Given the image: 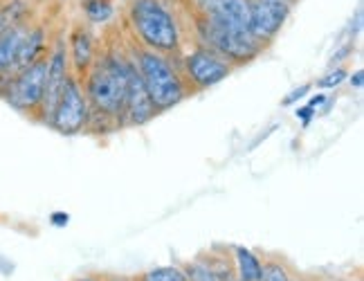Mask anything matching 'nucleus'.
Wrapping results in <instances>:
<instances>
[{"instance_id": "1", "label": "nucleus", "mask_w": 364, "mask_h": 281, "mask_svg": "<svg viewBox=\"0 0 364 281\" xmlns=\"http://www.w3.org/2000/svg\"><path fill=\"white\" fill-rule=\"evenodd\" d=\"M129 70L131 56L119 50H106L97 54L95 63L81 79L83 92L90 106L92 117H102L110 122H122L124 100L129 88Z\"/></svg>"}, {"instance_id": "2", "label": "nucleus", "mask_w": 364, "mask_h": 281, "mask_svg": "<svg viewBox=\"0 0 364 281\" xmlns=\"http://www.w3.org/2000/svg\"><path fill=\"white\" fill-rule=\"evenodd\" d=\"M129 23L135 46L160 52L164 56L182 54V30L173 9L166 0H129L126 3Z\"/></svg>"}, {"instance_id": "3", "label": "nucleus", "mask_w": 364, "mask_h": 281, "mask_svg": "<svg viewBox=\"0 0 364 281\" xmlns=\"http://www.w3.org/2000/svg\"><path fill=\"white\" fill-rule=\"evenodd\" d=\"M131 52H133L131 59L137 68L139 77H142L144 88L158 112L171 110L187 100V95L191 90L185 83V79H182L180 68L171 61V56H164L160 52H153L139 46H133Z\"/></svg>"}, {"instance_id": "4", "label": "nucleus", "mask_w": 364, "mask_h": 281, "mask_svg": "<svg viewBox=\"0 0 364 281\" xmlns=\"http://www.w3.org/2000/svg\"><path fill=\"white\" fill-rule=\"evenodd\" d=\"M193 30H196V43L205 46L220 54L232 68L247 65L265 52V48L250 36L243 27H234L225 21H218L212 16H200L193 14Z\"/></svg>"}, {"instance_id": "5", "label": "nucleus", "mask_w": 364, "mask_h": 281, "mask_svg": "<svg viewBox=\"0 0 364 281\" xmlns=\"http://www.w3.org/2000/svg\"><path fill=\"white\" fill-rule=\"evenodd\" d=\"M46 75H48V54L43 59L18 70V73L0 75V97L14 110L36 120L46 92Z\"/></svg>"}, {"instance_id": "6", "label": "nucleus", "mask_w": 364, "mask_h": 281, "mask_svg": "<svg viewBox=\"0 0 364 281\" xmlns=\"http://www.w3.org/2000/svg\"><path fill=\"white\" fill-rule=\"evenodd\" d=\"M180 75L189 86V90H207L212 86H218L232 75V65L223 59L220 54L209 50L205 46L196 43L189 52L180 54Z\"/></svg>"}, {"instance_id": "7", "label": "nucleus", "mask_w": 364, "mask_h": 281, "mask_svg": "<svg viewBox=\"0 0 364 281\" xmlns=\"http://www.w3.org/2000/svg\"><path fill=\"white\" fill-rule=\"evenodd\" d=\"M88 122L90 106L86 100V92H83L81 81L75 75H70L48 126H52L61 135H79L88 129Z\"/></svg>"}, {"instance_id": "8", "label": "nucleus", "mask_w": 364, "mask_h": 281, "mask_svg": "<svg viewBox=\"0 0 364 281\" xmlns=\"http://www.w3.org/2000/svg\"><path fill=\"white\" fill-rule=\"evenodd\" d=\"M292 9L295 5L284 3V0H250V36L268 50L292 16Z\"/></svg>"}, {"instance_id": "9", "label": "nucleus", "mask_w": 364, "mask_h": 281, "mask_svg": "<svg viewBox=\"0 0 364 281\" xmlns=\"http://www.w3.org/2000/svg\"><path fill=\"white\" fill-rule=\"evenodd\" d=\"M70 73V59H68V46H65V36L57 34L54 41L50 43L48 50V75H46V92H43V102H41L36 122L41 124H50V117L54 108H57V102L63 92V86Z\"/></svg>"}, {"instance_id": "10", "label": "nucleus", "mask_w": 364, "mask_h": 281, "mask_svg": "<svg viewBox=\"0 0 364 281\" xmlns=\"http://www.w3.org/2000/svg\"><path fill=\"white\" fill-rule=\"evenodd\" d=\"M65 46H68L70 73L81 81L97 59V41H95L90 25L77 21L70 27V32L65 36Z\"/></svg>"}, {"instance_id": "11", "label": "nucleus", "mask_w": 364, "mask_h": 281, "mask_svg": "<svg viewBox=\"0 0 364 281\" xmlns=\"http://www.w3.org/2000/svg\"><path fill=\"white\" fill-rule=\"evenodd\" d=\"M131 56V54H129ZM158 115L156 106H153L151 97L142 83L137 68L131 59V70H129V88H126V100H124V115L122 122L129 126H144L153 117Z\"/></svg>"}, {"instance_id": "12", "label": "nucleus", "mask_w": 364, "mask_h": 281, "mask_svg": "<svg viewBox=\"0 0 364 281\" xmlns=\"http://www.w3.org/2000/svg\"><path fill=\"white\" fill-rule=\"evenodd\" d=\"M48 50H50V27L41 21H32L18 46V54L16 61H14L11 73H18V70L27 68L30 63L43 59Z\"/></svg>"}, {"instance_id": "13", "label": "nucleus", "mask_w": 364, "mask_h": 281, "mask_svg": "<svg viewBox=\"0 0 364 281\" xmlns=\"http://www.w3.org/2000/svg\"><path fill=\"white\" fill-rule=\"evenodd\" d=\"M30 23L32 21H25V23L7 27L5 32H0V75L11 73L14 61H16V54H18V46Z\"/></svg>"}, {"instance_id": "14", "label": "nucleus", "mask_w": 364, "mask_h": 281, "mask_svg": "<svg viewBox=\"0 0 364 281\" xmlns=\"http://www.w3.org/2000/svg\"><path fill=\"white\" fill-rule=\"evenodd\" d=\"M79 7L83 14V23L92 27L108 25L117 14L115 0H79Z\"/></svg>"}, {"instance_id": "15", "label": "nucleus", "mask_w": 364, "mask_h": 281, "mask_svg": "<svg viewBox=\"0 0 364 281\" xmlns=\"http://www.w3.org/2000/svg\"><path fill=\"white\" fill-rule=\"evenodd\" d=\"M234 263H236V277L239 281H261L263 275V263L252 250L236 245L234 248Z\"/></svg>"}, {"instance_id": "16", "label": "nucleus", "mask_w": 364, "mask_h": 281, "mask_svg": "<svg viewBox=\"0 0 364 281\" xmlns=\"http://www.w3.org/2000/svg\"><path fill=\"white\" fill-rule=\"evenodd\" d=\"M137 281H187V275L185 270L176 268V265H166V268L146 270Z\"/></svg>"}, {"instance_id": "17", "label": "nucleus", "mask_w": 364, "mask_h": 281, "mask_svg": "<svg viewBox=\"0 0 364 281\" xmlns=\"http://www.w3.org/2000/svg\"><path fill=\"white\" fill-rule=\"evenodd\" d=\"M292 279H295V277L288 272V268L279 259H268L263 263L261 281H292Z\"/></svg>"}, {"instance_id": "18", "label": "nucleus", "mask_w": 364, "mask_h": 281, "mask_svg": "<svg viewBox=\"0 0 364 281\" xmlns=\"http://www.w3.org/2000/svg\"><path fill=\"white\" fill-rule=\"evenodd\" d=\"M346 77H348V70L344 65H335V68L328 70L324 77H319L315 81V86L321 88V90H333V88L342 86V83L346 81Z\"/></svg>"}, {"instance_id": "19", "label": "nucleus", "mask_w": 364, "mask_h": 281, "mask_svg": "<svg viewBox=\"0 0 364 281\" xmlns=\"http://www.w3.org/2000/svg\"><path fill=\"white\" fill-rule=\"evenodd\" d=\"M187 281H218L216 275L209 268V263L205 261V257L196 259L187 265Z\"/></svg>"}, {"instance_id": "20", "label": "nucleus", "mask_w": 364, "mask_h": 281, "mask_svg": "<svg viewBox=\"0 0 364 281\" xmlns=\"http://www.w3.org/2000/svg\"><path fill=\"white\" fill-rule=\"evenodd\" d=\"M353 50H355V41L351 38V41H346L344 46H340L338 50H335V54L328 59V68H335V65H342V61H346L348 56L353 54Z\"/></svg>"}, {"instance_id": "21", "label": "nucleus", "mask_w": 364, "mask_h": 281, "mask_svg": "<svg viewBox=\"0 0 364 281\" xmlns=\"http://www.w3.org/2000/svg\"><path fill=\"white\" fill-rule=\"evenodd\" d=\"M311 88H313V83H304V86H299V88H295L292 92H288L286 97H284V106H295L299 100H304V97H308L311 95Z\"/></svg>"}, {"instance_id": "22", "label": "nucleus", "mask_w": 364, "mask_h": 281, "mask_svg": "<svg viewBox=\"0 0 364 281\" xmlns=\"http://www.w3.org/2000/svg\"><path fill=\"white\" fill-rule=\"evenodd\" d=\"M315 112H317V110H313L311 106L306 104V106H301V108H297V110H295V117L304 124V129H306V126L311 124V120H313Z\"/></svg>"}, {"instance_id": "23", "label": "nucleus", "mask_w": 364, "mask_h": 281, "mask_svg": "<svg viewBox=\"0 0 364 281\" xmlns=\"http://www.w3.org/2000/svg\"><path fill=\"white\" fill-rule=\"evenodd\" d=\"M50 223L54 225V228H65V225L70 223V214L68 212H52Z\"/></svg>"}, {"instance_id": "24", "label": "nucleus", "mask_w": 364, "mask_h": 281, "mask_svg": "<svg viewBox=\"0 0 364 281\" xmlns=\"http://www.w3.org/2000/svg\"><path fill=\"white\" fill-rule=\"evenodd\" d=\"M348 81H351V86L355 90H362L364 88V70H355V73L351 77H346Z\"/></svg>"}, {"instance_id": "25", "label": "nucleus", "mask_w": 364, "mask_h": 281, "mask_svg": "<svg viewBox=\"0 0 364 281\" xmlns=\"http://www.w3.org/2000/svg\"><path fill=\"white\" fill-rule=\"evenodd\" d=\"M324 104H326V95H324V92H317L315 97H311V102H308V106H311L313 110L321 108Z\"/></svg>"}, {"instance_id": "26", "label": "nucleus", "mask_w": 364, "mask_h": 281, "mask_svg": "<svg viewBox=\"0 0 364 281\" xmlns=\"http://www.w3.org/2000/svg\"><path fill=\"white\" fill-rule=\"evenodd\" d=\"M79 281H100V279H95V277H83V279H79Z\"/></svg>"}, {"instance_id": "27", "label": "nucleus", "mask_w": 364, "mask_h": 281, "mask_svg": "<svg viewBox=\"0 0 364 281\" xmlns=\"http://www.w3.org/2000/svg\"><path fill=\"white\" fill-rule=\"evenodd\" d=\"M284 3H290V5H297L299 0H284Z\"/></svg>"}, {"instance_id": "28", "label": "nucleus", "mask_w": 364, "mask_h": 281, "mask_svg": "<svg viewBox=\"0 0 364 281\" xmlns=\"http://www.w3.org/2000/svg\"><path fill=\"white\" fill-rule=\"evenodd\" d=\"M110 281H131V279H110Z\"/></svg>"}, {"instance_id": "29", "label": "nucleus", "mask_w": 364, "mask_h": 281, "mask_svg": "<svg viewBox=\"0 0 364 281\" xmlns=\"http://www.w3.org/2000/svg\"><path fill=\"white\" fill-rule=\"evenodd\" d=\"M292 281H299V279H292Z\"/></svg>"}]
</instances>
